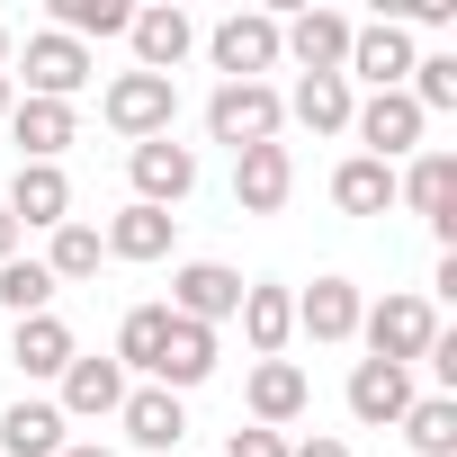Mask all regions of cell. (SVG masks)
Returning <instances> with one entry per match:
<instances>
[{"label": "cell", "instance_id": "cell-2", "mask_svg": "<svg viewBox=\"0 0 457 457\" xmlns=\"http://www.w3.org/2000/svg\"><path fill=\"white\" fill-rule=\"evenodd\" d=\"M359 332H368V359L412 368L439 341V314H430V296H386V305H359Z\"/></svg>", "mask_w": 457, "mask_h": 457}, {"label": "cell", "instance_id": "cell-26", "mask_svg": "<svg viewBox=\"0 0 457 457\" xmlns=\"http://www.w3.org/2000/svg\"><path fill=\"white\" fill-rule=\"evenodd\" d=\"M63 412L54 403H10L0 412V457H63Z\"/></svg>", "mask_w": 457, "mask_h": 457}, {"label": "cell", "instance_id": "cell-17", "mask_svg": "<svg viewBox=\"0 0 457 457\" xmlns=\"http://www.w3.org/2000/svg\"><path fill=\"white\" fill-rule=\"evenodd\" d=\"M305 403H314V386H305L296 359H261V368H252V421H261V430H287Z\"/></svg>", "mask_w": 457, "mask_h": 457}, {"label": "cell", "instance_id": "cell-3", "mask_svg": "<svg viewBox=\"0 0 457 457\" xmlns=\"http://www.w3.org/2000/svg\"><path fill=\"white\" fill-rule=\"evenodd\" d=\"M99 108H108V126H117L126 144H153V135H170V117H179V90H170L162 72H117Z\"/></svg>", "mask_w": 457, "mask_h": 457}, {"label": "cell", "instance_id": "cell-15", "mask_svg": "<svg viewBox=\"0 0 457 457\" xmlns=\"http://www.w3.org/2000/svg\"><path fill=\"white\" fill-rule=\"evenodd\" d=\"M206 377H215V332L170 314V341H162V359H153V386L179 395V386H206Z\"/></svg>", "mask_w": 457, "mask_h": 457}, {"label": "cell", "instance_id": "cell-35", "mask_svg": "<svg viewBox=\"0 0 457 457\" xmlns=\"http://www.w3.org/2000/svg\"><path fill=\"white\" fill-rule=\"evenodd\" d=\"M287 457H350V439H332V430H314L305 448H287Z\"/></svg>", "mask_w": 457, "mask_h": 457}, {"label": "cell", "instance_id": "cell-24", "mask_svg": "<svg viewBox=\"0 0 457 457\" xmlns=\"http://www.w3.org/2000/svg\"><path fill=\"white\" fill-rule=\"evenodd\" d=\"M243 341L261 350V359H287V341H296V296L287 287H243Z\"/></svg>", "mask_w": 457, "mask_h": 457}, {"label": "cell", "instance_id": "cell-11", "mask_svg": "<svg viewBox=\"0 0 457 457\" xmlns=\"http://www.w3.org/2000/svg\"><path fill=\"white\" fill-rule=\"evenodd\" d=\"M395 197L430 224V234L439 243H457V153H421L403 179H395Z\"/></svg>", "mask_w": 457, "mask_h": 457}, {"label": "cell", "instance_id": "cell-38", "mask_svg": "<svg viewBox=\"0 0 457 457\" xmlns=\"http://www.w3.org/2000/svg\"><path fill=\"white\" fill-rule=\"evenodd\" d=\"M0 72H10V28H0Z\"/></svg>", "mask_w": 457, "mask_h": 457}, {"label": "cell", "instance_id": "cell-6", "mask_svg": "<svg viewBox=\"0 0 457 457\" xmlns=\"http://www.w3.org/2000/svg\"><path fill=\"white\" fill-rule=\"evenodd\" d=\"M126 179H135V206H162V215H170V206L197 188V153L170 144V135H153V144L126 153Z\"/></svg>", "mask_w": 457, "mask_h": 457}, {"label": "cell", "instance_id": "cell-14", "mask_svg": "<svg viewBox=\"0 0 457 457\" xmlns=\"http://www.w3.org/2000/svg\"><path fill=\"white\" fill-rule=\"evenodd\" d=\"M350 412H359L368 430H395V421L412 412V368H386V359H359V368H350Z\"/></svg>", "mask_w": 457, "mask_h": 457}, {"label": "cell", "instance_id": "cell-5", "mask_svg": "<svg viewBox=\"0 0 457 457\" xmlns=\"http://www.w3.org/2000/svg\"><path fill=\"white\" fill-rule=\"evenodd\" d=\"M421 126H430V117H421L403 90H368V99L350 108V135H359V144H368V162H386V170L421 144Z\"/></svg>", "mask_w": 457, "mask_h": 457}, {"label": "cell", "instance_id": "cell-18", "mask_svg": "<svg viewBox=\"0 0 457 457\" xmlns=\"http://www.w3.org/2000/svg\"><path fill=\"white\" fill-rule=\"evenodd\" d=\"M117 421H126L135 448H179V439H188V412H179V395H162V386H126Z\"/></svg>", "mask_w": 457, "mask_h": 457}, {"label": "cell", "instance_id": "cell-10", "mask_svg": "<svg viewBox=\"0 0 457 457\" xmlns=\"http://www.w3.org/2000/svg\"><path fill=\"white\" fill-rule=\"evenodd\" d=\"M206 54H215V72H234V81H261L270 63H278V19L270 10H234L215 37H206Z\"/></svg>", "mask_w": 457, "mask_h": 457}, {"label": "cell", "instance_id": "cell-12", "mask_svg": "<svg viewBox=\"0 0 457 457\" xmlns=\"http://www.w3.org/2000/svg\"><path fill=\"white\" fill-rule=\"evenodd\" d=\"M278 54H296V72H341V63H350V19H341V10L278 19Z\"/></svg>", "mask_w": 457, "mask_h": 457}, {"label": "cell", "instance_id": "cell-22", "mask_svg": "<svg viewBox=\"0 0 457 457\" xmlns=\"http://www.w3.org/2000/svg\"><path fill=\"white\" fill-rule=\"evenodd\" d=\"M10 135H19V162H63V144L81 135L63 99H19L10 108Z\"/></svg>", "mask_w": 457, "mask_h": 457}, {"label": "cell", "instance_id": "cell-29", "mask_svg": "<svg viewBox=\"0 0 457 457\" xmlns=\"http://www.w3.org/2000/svg\"><path fill=\"white\" fill-rule=\"evenodd\" d=\"M162 341H170V305H135V314L117 323V368H144V377H153Z\"/></svg>", "mask_w": 457, "mask_h": 457}, {"label": "cell", "instance_id": "cell-31", "mask_svg": "<svg viewBox=\"0 0 457 457\" xmlns=\"http://www.w3.org/2000/svg\"><path fill=\"white\" fill-rule=\"evenodd\" d=\"M90 270H99V224H81V215H72V224H54L46 278H54V287H72V278H90Z\"/></svg>", "mask_w": 457, "mask_h": 457}, {"label": "cell", "instance_id": "cell-7", "mask_svg": "<svg viewBox=\"0 0 457 457\" xmlns=\"http://www.w3.org/2000/svg\"><path fill=\"white\" fill-rule=\"evenodd\" d=\"M170 314L179 323H234L243 314V270H224V261H188L179 278H170Z\"/></svg>", "mask_w": 457, "mask_h": 457}, {"label": "cell", "instance_id": "cell-8", "mask_svg": "<svg viewBox=\"0 0 457 457\" xmlns=\"http://www.w3.org/2000/svg\"><path fill=\"white\" fill-rule=\"evenodd\" d=\"M10 224L19 234H54V224H72V179H63V162H19V179H10Z\"/></svg>", "mask_w": 457, "mask_h": 457}, {"label": "cell", "instance_id": "cell-23", "mask_svg": "<svg viewBox=\"0 0 457 457\" xmlns=\"http://www.w3.org/2000/svg\"><path fill=\"white\" fill-rule=\"evenodd\" d=\"M296 332H314V341H359V287H350V278H314V287L296 296Z\"/></svg>", "mask_w": 457, "mask_h": 457}, {"label": "cell", "instance_id": "cell-20", "mask_svg": "<svg viewBox=\"0 0 457 457\" xmlns=\"http://www.w3.org/2000/svg\"><path fill=\"white\" fill-rule=\"evenodd\" d=\"M126 37H135V54H144L135 72H162V81H170V63L197 46V19H188V10H135Z\"/></svg>", "mask_w": 457, "mask_h": 457}, {"label": "cell", "instance_id": "cell-25", "mask_svg": "<svg viewBox=\"0 0 457 457\" xmlns=\"http://www.w3.org/2000/svg\"><path fill=\"white\" fill-rule=\"evenodd\" d=\"M10 359H19V377H63L81 350H72V323L63 314H28L19 341H10Z\"/></svg>", "mask_w": 457, "mask_h": 457}, {"label": "cell", "instance_id": "cell-1", "mask_svg": "<svg viewBox=\"0 0 457 457\" xmlns=\"http://www.w3.org/2000/svg\"><path fill=\"white\" fill-rule=\"evenodd\" d=\"M278 126H287V108H278L270 81H224V90L206 99V135H215V144H234V153L278 144Z\"/></svg>", "mask_w": 457, "mask_h": 457}, {"label": "cell", "instance_id": "cell-37", "mask_svg": "<svg viewBox=\"0 0 457 457\" xmlns=\"http://www.w3.org/2000/svg\"><path fill=\"white\" fill-rule=\"evenodd\" d=\"M10 108H19V81H10V72H0V126H10Z\"/></svg>", "mask_w": 457, "mask_h": 457}, {"label": "cell", "instance_id": "cell-34", "mask_svg": "<svg viewBox=\"0 0 457 457\" xmlns=\"http://www.w3.org/2000/svg\"><path fill=\"white\" fill-rule=\"evenodd\" d=\"M224 457H287V439L252 421V430H234V439H224Z\"/></svg>", "mask_w": 457, "mask_h": 457}, {"label": "cell", "instance_id": "cell-19", "mask_svg": "<svg viewBox=\"0 0 457 457\" xmlns=\"http://www.w3.org/2000/svg\"><path fill=\"white\" fill-rule=\"evenodd\" d=\"M170 234H179V215H162V206H117L108 234H99V252H108V261H162Z\"/></svg>", "mask_w": 457, "mask_h": 457}, {"label": "cell", "instance_id": "cell-13", "mask_svg": "<svg viewBox=\"0 0 457 457\" xmlns=\"http://www.w3.org/2000/svg\"><path fill=\"white\" fill-rule=\"evenodd\" d=\"M287 188H296L287 144H252V153H234V206H243V215H278Z\"/></svg>", "mask_w": 457, "mask_h": 457}, {"label": "cell", "instance_id": "cell-4", "mask_svg": "<svg viewBox=\"0 0 457 457\" xmlns=\"http://www.w3.org/2000/svg\"><path fill=\"white\" fill-rule=\"evenodd\" d=\"M341 81L403 90V81H412V28H403V19H368V28H350V63H341Z\"/></svg>", "mask_w": 457, "mask_h": 457}, {"label": "cell", "instance_id": "cell-27", "mask_svg": "<svg viewBox=\"0 0 457 457\" xmlns=\"http://www.w3.org/2000/svg\"><path fill=\"white\" fill-rule=\"evenodd\" d=\"M332 206H341V215H386V206H395V170L368 162V153H350V162L332 170Z\"/></svg>", "mask_w": 457, "mask_h": 457}, {"label": "cell", "instance_id": "cell-21", "mask_svg": "<svg viewBox=\"0 0 457 457\" xmlns=\"http://www.w3.org/2000/svg\"><path fill=\"white\" fill-rule=\"evenodd\" d=\"M278 108H287L296 126H314V135H350V108H359V99H350V81H341V72H305Z\"/></svg>", "mask_w": 457, "mask_h": 457}, {"label": "cell", "instance_id": "cell-32", "mask_svg": "<svg viewBox=\"0 0 457 457\" xmlns=\"http://www.w3.org/2000/svg\"><path fill=\"white\" fill-rule=\"evenodd\" d=\"M403 99H412L421 117H448V108H457V54H412V81H403Z\"/></svg>", "mask_w": 457, "mask_h": 457}, {"label": "cell", "instance_id": "cell-16", "mask_svg": "<svg viewBox=\"0 0 457 457\" xmlns=\"http://www.w3.org/2000/svg\"><path fill=\"white\" fill-rule=\"evenodd\" d=\"M117 403H126V368H117V359H72V368H63V403H54L63 421H99V412H117Z\"/></svg>", "mask_w": 457, "mask_h": 457}, {"label": "cell", "instance_id": "cell-36", "mask_svg": "<svg viewBox=\"0 0 457 457\" xmlns=\"http://www.w3.org/2000/svg\"><path fill=\"white\" fill-rule=\"evenodd\" d=\"M0 261H19V224H10V206H0Z\"/></svg>", "mask_w": 457, "mask_h": 457}, {"label": "cell", "instance_id": "cell-30", "mask_svg": "<svg viewBox=\"0 0 457 457\" xmlns=\"http://www.w3.org/2000/svg\"><path fill=\"white\" fill-rule=\"evenodd\" d=\"M135 28V10H126V0H54V37H126Z\"/></svg>", "mask_w": 457, "mask_h": 457}, {"label": "cell", "instance_id": "cell-28", "mask_svg": "<svg viewBox=\"0 0 457 457\" xmlns=\"http://www.w3.org/2000/svg\"><path fill=\"white\" fill-rule=\"evenodd\" d=\"M395 430L412 439V457H457V395H412Z\"/></svg>", "mask_w": 457, "mask_h": 457}, {"label": "cell", "instance_id": "cell-39", "mask_svg": "<svg viewBox=\"0 0 457 457\" xmlns=\"http://www.w3.org/2000/svg\"><path fill=\"white\" fill-rule=\"evenodd\" d=\"M63 457H108V448H63Z\"/></svg>", "mask_w": 457, "mask_h": 457}, {"label": "cell", "instance_id": "cell-33", "mask_svg": "<svg viewBox=\"0 0 457 457\" xmlns=\"http://www.w3.org/2000/svg\"><path fill=\"white\" fill-rule=\"evenodd\" d=\"M0 305H10L19 323H28V314H54V278H46V261H0Z\"/></svg>", "mask_w": 457, "mask_h": 457}, {"label": "cell", "instance_id": "cell-9", "mask_svg": "<svg viewBox=\"0 0 457 457\" xmlns=\"http://www.w3.org/2000/svg\"><path fill=\"white\" fill-rule=\"evenodd\" d=\"M10 81H28V99H63V108H72V90H90V46L37 28V37H28V72H10Z\"/></svg>", "mask_w": 457, "mask_h": 457}]
</instances>
